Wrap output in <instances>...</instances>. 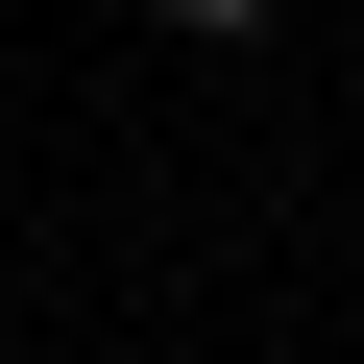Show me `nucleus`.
Listing matches in <instances>:
<instances>
[{"label": "nucleus", "mask_w": 364, "mask_h": 364, "mask_svg": "<svg viewBox=\"0 0 364 364\" xmlns=\"http://www.w3.org/2000/svg\"><path fill=\"white\" fill-rule=\"evenodd\" d=\"M146 25H267V0H146Z\"/></svg>", "instance_id": "obj_1"}]
</instances>
